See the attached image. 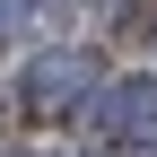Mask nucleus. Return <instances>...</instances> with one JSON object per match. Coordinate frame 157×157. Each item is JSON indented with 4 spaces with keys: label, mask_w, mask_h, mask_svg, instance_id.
<instances>
[{
    "label": "nucleus",
    "mask_w": 157,
    "mask_h": 157,
    "mask_svg": "<svg viewBox=\"0 0 157 157\" xmlns=\"http://www.w3.org/2000/svg\"><path fill=\"white\" fill-rule=\"evenodd\" d=\"M17 17H26V0H0V44L17 35Z\"/></svg>",
    "instance_id": "nucleus-3"
},
{
    "label": "nucleus",
    "mask_w": 157,
    "mask_h": 157,
    "mask_svg": "<svg viewBox=\"0 0 157 157\" xmlns=\"http://www.w3.org/2000/svg\"><path fill=\"white\" fill-rule=\"evenodd\" d=\"M17 96H26L35 113H70L78 96H87V61H78V52H35L26 78H17Z\"/></svg>",
    "instance_id": "nucleus-1"
},
{
    "label": "nucleus",
    "mask_w": 157,
    "mask_h": 157,
    "mask_svg": "<svg viewBox=\"0 0 157 157\" xmlns=\"http://www.w3.org/2000/svg\"><path fill=\"white\" fill-rule=\"evenodd\" d=\"M105 140H157V78H131L105 105Z\"/></svg>",
    "instance_id": "nucleus-2"
}]
</instances>
